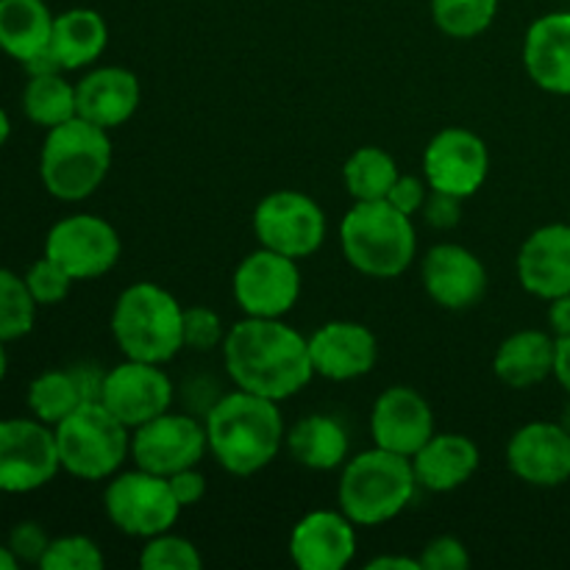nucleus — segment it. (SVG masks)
Listing matches in <instances>:
<instances>
[{
	"label": "nucleus",
	"mask_w": 570,
	"mask_h": 570,
	"mask_svg": "<svg viewBox=\"0 0 570 570\" xmlns=\"http://www.w3.org/2000/svg\"><path fill=\"white\" fill-rule=\"evenodd\" d=\"M499 14V0H432V20L445 37L473 39Z\"/></svg>",
	"instance_id": "32"
},
{
	"label": "nucleus",
	"mask_w": 570,
	"mask_h": 570,
	"mask_svg": "<svg viewBox=\"0 0 570 570\" xmlns=\"http://www.w3.org/2000/svg\"><path fill=\"white\" fill-rule=\"evenodd\" d=\"M554 379L570 393V337H557Z\"/></svg>",
	"instance_id": "44"
},
{
	"label": "nucleus",
	"mask_w": 570,
	"mask_h": 570,
	"mask_svg": "<svg viewBox=\"0 0 570 570\" xmlns=\"http://www.w3.org/2000/svg\"><path fill=\"white\" fill-rule=\"evenodd\" d=\"M507 465L532 488H560L570 479V434L562 423L534 421L507 445Z\"/></svg>",
	"instance_id": "18"
},
{
	"label": "nucleus",
	"mask_w": 570,
	"mask_h": 570,
	"mask_svg": "<svg viewBox=\"0 0 570 570\" xmlns=\"http://www.w3.org/2000/svg\"><path fill=\"white\" fill-rule=\"evenodd\" d=\"M20 568V562H17V557L11 554V549L6 543H0V570H17Z\"/></svg>",
	"instance_id": "46"
},
{
	"label": "nucleus",
	"mask_w": 570,
	"mask_h": 570,
	"mask_svg": "<svg viewBox=\"0 0 570 570\" xmlns=\"http://www.w3.org/2000/svg\"><path fill=\"white\" fill-rule=\"evenodd\" d=\"M61 471L83 482H104L131 460V429L122 426L100 401H83L53 426Z\"/></svg>",
	"instance_id": "7"
},
{
	"label": "nucleus",
	"mask_w": 570,
	"mask_h": 570,
	"mask_svg": "<svg viewBox=\"0 0 570 570\" xmlns=\"http://www.w3.org/2000/svg\"><path fill=\"white\" fill-rule=\"evenodd\" d=\"M53 20L45 0H0V50L22 65L48 53Z\"/></svg>",
	"instance_id": "28"
},
{
	"label": "nucleus",
	"mask_w": 570,
	"mask_h": 570,
	"mask_svg": "<svg viewBox=\"0 0 570 570\" xmlns=\"http://www.w3.org/2000/svg\"><path fill=\"white\" fill-rule=\"evenodd\" d=\"M120 234L98 215H70L53 223L45 237V256L65 267L72 282H92L120 262Z\"/></svg>",
	"instance_id": "11"
},
{
	"label": "nucleus",
	"mask_w": 570,
	"mask_h": 570,
	"mask_svg": "<svg viewBox=\"0 0 570 570\" xmlns=\"http://www.w3.org/2000/svg\"><path fill=\"white\" fill-rule=\"evenodd\" d=\"M479 445L456 432H434L432 440L412 456L417 488L429 493H454L479 471Z\"/></svg>",
	"instance_id": "24"
},
{
	"label": "nucleus",
	"mask_w": 570,
	"mask_h": 570,
	"mask_svg": "<svg viewBox=\"0 0 570 570\" xmlns=\"http://www.w3.org/2000/svg\"><path fill=\"white\" fill-rule=\"evenodd\" d=\"M421 215H423V220H426L432 228H438V232H449V228H454L456 223H460L462 198L432 189V193H429V198H426V204H423Z\"/></svg>",
	"instance_id": "41"
},
{
	"label": "nucleus",
	"mask_w": 570,
	"mask_h": 570,
	"mask_svg": "<svg viewBox=\"0 0 570 570\" xmlns=\"http://www.w3.org/2000/svg\"><path fill=\"white\" fill-rule=\"evenodd\" d=\"M415 490L417 479L410 456L373 445L343 465L337 501L356 527H382L410 507Z\"/></svg>",
	"instance_id": "5"
},
{
	"label": "nucleus",
	"mask_w": 570,
	"mask_h": 570,
	"mask_svg": "<svg viewBox=\"0 0 570 570\" xmlns=\"http://www.w3.org/2000/svg\"><path fill=\"white\" fill-rule=\"evenodd\" d=\"M200 566H204V557H200L198 546L173 529L148 538L139 551L142 570H198Z\"/></svg>",
	"instance_id": "34"
},
{
	"label": "nucleus",
	"mask_w": 570,
	"mask_h": 570,
	"mask_svg": "<svg viewBox=\"0 0 570 570\" xmlns=\"http://www.w3.org/2000/svg\"><path fill=\"white\" fill-rule=\"evenodd\" d=\"M139 100H142L139 78L126 67H95L76 83L78 117L106 131L126 126L137 115Z\"/></svg>",
	"instance_id": "22"
},
{
	"label": "nucleus",
	"mask_w": 570,
	"mask_h": 570,
	"mask_svg": "<svg viewBox=\"0 0 570 570\" xmlns=\"http://www.w3.org/2000/svg\"><path fill=\"white\" fill-rule=\"evenodd\" d=\"M6 546H9L11 554L17 557V562H33V566H39L45 557V551H48L50 538H48V532L39 527V523L22 521L11 529L9 543Z\"/></svg>",
	"instance_id": "39"
},
{
	"label": "nucleus",
	"mask_w": 570,
	"mask_h": 570,
	"mask_svg": "<svg viewBox=\"0 0 570 570\" xmlns=\"http://www.w3.org/2000/svg\"><path fill=\"white\" fill-rule=\"evenodd\" d=\"M315 376L328 382H354L379 362V340L356 321H328L309 337Z\"/></svg>",
	"instance_id": "20"
},
{
	"label": "nucleus",
	"mask_w": 570,
	"mask_h": 570,
	"mask_svg": "<svg viewBox=\"0 0 570 570\" xmlns=\"http://www.w3.org/2000/svg\"><path fill=\"white\" fill-rule=\"evenodd\" d=\"M104 510L122 534L148 540L154 534L170 532L181 518L184 507L173 493L170 479L134 465V471L115 473L109 479Z\"/></svg>",
	"instance_id": "8"
},
{
	"label": "nucleus",
	"mask_w": 570,
	"mask_h": 570,
	"mask_svg": "<svg viewBox=\"0 0 570 570\" xmlns=\"http://www.w3.org/2000/svg\"><path fill=\"white\" fill-rule=\"evenodd\" d=\"M83 401H89V395L76 371H45L28 387V410L50 429L59 426Z\"/></svg>",
	"instance_id": "30"
},
{
	"label": "nucleus",
	"mask_w": 570,
	"mask_h": 570,
	"mask_svg": "<svg viewBox=\"0 0 570 570\" xmlns=\"http://www.w3.org/2000/svg\"><path fill=\"white\" fill-rule=\"evenodd\" d=\"M6 371H9V356H6V343L0 340V382L6 379Z\"/></svg>",
	"instance_id": "48"
},
{
	"label": "nucleus",
	"mask_w": 570,
	"mask_h": 570,
	"mask_svg": "<svg viewBox=\"0 0 570 570\" xmlns=\"http://www.w3.org/2000/svg\"><path fill=\"white\" fill-rule=\"evenodd\" d=\"M220 351L223 365L239 390L278 404L315 379L309 337L282 317H243L228 328Z\"/></svg>",
	"instance_id": "1"
},
{
	"label": "nucleus",
	"mask_w": 570,
	"mask_h": 570,
	"mask_svg": "<svg viewBox=\"0 0 570 570\" xmlns=\"http://www.w3.org/2000/svg\"><path fill=\"white\" fill-rule=\"evenodd\" d=\"M434 412L417 390L395 384L376 399L371 410L373 445L401 456H415L432 440Z\"/></svg>",
	"instance_id": "17"
},
{
	"label": "nucleus",
	"mask_w": 570,
	"mask_h": 570,
	"mask_svg": "<svg viewBox=\"0 0 570 570\" xmlns=\"http://www.w3.org/2000/svg\"><path fill=\"white\" fill-rule=\"evenodd\" d=\"M367 570H423V568H421V560H415V557L384 554L367 562Z\"/></svg>",
	"instance_id": "45"
},
{
	"label": "nucleus",
	"mask_w": 570,
	"mask_h": 570,
	"mask_svg": "<svg viewBox=\"0 0 570 570\" xmlns=\"http://www.w3.org/2000/svg\"><path fill=\"white\" fill-rule=\"evenodd\" d=\"M232 293L245 317H284L301 298L298 259L259 245L234 271Z\"/></svg>",
	"instance_id": "12"
},
{
	"label": "nucleus",
	"mask_w": 570,
	"mask_h": 570,
	"mask_svg": "<svg viewBox=\"0 0 570 570\" xmlns=\"http://www.w3.org/2000/svg\"><path fill=\"white\" fill-rule=\"evenodd\" d=\"M22 111L33 126L50 128L78 117L76 106V83L67 81L61 72H39L28 78L22 89Z\"/></svg>",
	"instance_id": "29"
},
{
	"label": "nucleus",
	"mask_w": 570,
	"mask_h": 570,
	"mask_svg": "<svg viewBox=\"0 0 570 570\" xmlns=\"http://www.w3.org/2000/svg\"><path fill=\"white\" fill-rule=\"evenodd\" d=\"M429 298L451 312L476 306L488 293V267L473 250L456 243H440L426 250L421 265Z\"/></svg>",
	"instance_id": "16"
},
{
	"label": "nucleus",
	"mask_w": 570,
	"mask_h": 570,
	"mask_svg": "<svg viewBox=\"0 0 570 570\" xmlns=\"http://www.w3.org/2000/svg\"><path fill=\"white\" fill-rule=\"evenodd\" d=\"M523 67L546 92L570 95V11H551L529 26Z\"/></svg>",
	"instance_id": "23"
},
{
	"label": "nucleus",
	"mask_w": 570,
	"mask_h": 570,
	"mask_svg": "<svg viewBox=\"0 0 570 570\" xmlns=\"http://www.w3.org/2000/svg\"><path fill=\"white\" fill-rule=\"evenodd\" d=\"M111 170L109 131L83 117L50 128L39 154V178L56 200L78 204L98 193Z\"/></svg>",
	"instance_id": "6"
},
{
	"label": "nucleus",
	"mask_w": 570,
	"mask_h": 570,
	"mask_svg": "<svg viewBox=\"0 0 570 570\" xmlns=\"http://www.w3.org/2000/svg\"><path fill=\"white\" fill-rule=\"evenodd\" d=\"M429 193H432V187L426 184V178L412 176V173H401V176L395 178L393 189H390L387 204H393L395 209L404 212V215L415 217L423 212Z\"/></svg>",
	"instance_id": "40"
},
{
	"label": "nucleus",
	"mask_w": 570,
	"mask_h": 570,
	"mask_svg": "<svg viewBox=\"0 0 570 570\" xmlns=\"http://www.w3.org/2000/svg\"><path fill=\"white\" fill-rule=\"evenodd\" d=\"M209 454L232 476H254L265 471L284 449V429L278 401L262 399L248 390L220 395L204 417Z\"/></svg>",
	"instance_id": "2"
},
{
	"label": "nucleus",
	"mask_w": 570,
	"mask_h": 570,
	"mask_svg": "<svg viewBox=\"0 0 570 570\" xmlns=\"http://www.w3.org/2000/svg\"><path fill=\"white\" fill-rule=\"evenodd\" d=\"M9 137H11V122H9V115H6V109L0 106V148H3Z\"/></svg>",
	"instance_id": "47"
},
{
	"label": "nucleus",
	"mask_w": 570,
	"mask_h": 570,
	"mask_svg": "<svg viewBox=\"0 0 570 570\" xmlns=\"http://www.w3.org/2000/svg\"><path fill=\"white\" fill-rule=\"evenodd\" d=\"M37 309L26 278L0 267V340L11 343L26 337L37 321Z\"/></svg>",
	"instance_id": "33"
},
{
	"label": "nucleus",
	"mask_w": 570,
	"mask_h": 570,
	"mask_svg": "<svg viewBox=\"0 0 570 570\" xmlns=\"http://www.w3.org/2000/svg\"><path fill=\"white\" fill-rule=\"evenodd\" d=\"M289 456L309 471H337L351 460V440L343 423L332 415H306L287 432Z\"/></svg>",
	"instance_id": "27"
},
{
	"label": "nucleus",
	"mask_w": 570,
	"mask_h": 570,
	"mask_svg": "<svg viewBox=\"0 0 570 570\" xmlns=\"http://www.w3.org/2000/svg\"><path fill=\"white\" fill-rule=\"evenodd\" d=\"M109 326L126 360L167 365L184 348V306L170 289L154 282H137L122 289Z\"/></svg>",
	"instance_id": "4"
},
{
	"label": "nucleus",
	"mask_w": 570,
	"mask_h": 570,
	"mask_svg": "<svg viewBox=\"0 0 570 570\" xmlns=\"http://www.w3.org/2000/svg\"><path fill=\"white\" fill-rule=\"evenodd\" d=\"M340 248L354 271L399 278L417 256L415 223L387 200H354L340 220Z\"/></svg>",
	"instance_id": "3"
},
{
	"label": "nucleus",
	"mask_w": 570,
	"mask_h": 570,
	"mask_svg": "<svg viewBox=\"0 0 570 570\" xmlns=\"http://www.w3.org/2000/svg\"><path fill=\"white\" fill-rule=\"evenodd\" d=\"M104 551L92 538L83 534H67V538L50 540L39 568L42 570H100L104 568Z\"/></svg>",
	"instance_id": "35"
},
{
	"label": "nucleus",
	"mask_w": 570,
	"mask_h": 570,
	"mask_svg": "<svg viewBox=\"0 0 570 570\" xmlns=\"http://www.w3.org/2000/svg\"><path fill=\"white\" fill-rule=\"evenodd\" d=\"M206 454H209L206 426L198 417L181 412L167 410L131 432L134 465L159 476H173L184 468L200 465Z\"/></svg>",
	"instance_id": "13"
},
{
	"label": "nucleus",
	"mask_w": 570,
	"mask_h": 570,
	"mask_svg": "<svg viewBox=\"0 0 570 570\" xmlns=\"http://www.w3.org/2000/svg\"><path fill=\"white\" fill-rule=\"evenodd\" d=\"M167 479H170L173 493H176L178 504H181L184 510H189V507H195V504H200V501H204L206 476L198 471V465L184 468V471L173 473V476H167Z\"/></svg>",
	"instance_id": "42"
},
{
	"label": "nucleus",
	"mask_w": 570,
	"mask_h": 570,
	"mask_svg": "<svg viewBox=\"0 0 570 570\" xmlns=\"http://www.w3.org/2000/svg\"><path fill=\"white\" fill-rule=\"evenodd\" d=\"M518 278L527 293L543 301L570 293V223H551L529 234L518 254Z\"/></svg>",
	"instance_id": "21"
},
{
	"label": "nucleus",
	"mask_w": 570,
	"mask_h": 570,
	"mask_svg": "<svg viewBox=\"0 0 570 570\" xmlns=\"http://www.w3.org/2000/svg\"><path fill=\"white\" fill-rule=\"evenodd\" d=\"M326 212L315 198L298 189H276L265 195L254 212V234L262 248L289 259H309L326 243Z\"/></svg>",
	"instance_id": "9"
},
{
	"label": "nucleus",
	"mask_w": 570,
	"mask_h": 570,
	"mask_svg": "<svg viewBox=\"0 0 570 570\" xmlns=\"http://www.w3.org/2000/svg\"><path fill=\"white\" fill-rule=\"evenodd\" d=\"M61 471L56 434L37 417L0 421V493H33Z\"/></svg>",
	"instance_id": "10"
},
{
	"label": "nucleus",
	"mask_w": 570,
	"mask_h": 570,
	"mask_svg": "<svg viewBox=\"0 0 570 570\" xmlns=\"http://www.w3.org/2000/svg\"><path fill=\"white\" fill-rule=\"evenodd\" d=\"M399 176V161L376 145L354 150L343 165V184L351 200H387Z\"/></svg>",
	"instance_id": "31"
},
{
	"label": "nucleus",
	"mask_w": 570,
	"mask_h": 570,
	"mask_svg": "<svg viewBox=\"0 0 570 570\" xmlns=\"http://www.w3.org/2000/svg\"><path fill=\"white\" fill-rule=\"evenodd\" d=\"M109 45V26L95 9H67L56 14L50 33V56L61 70H81L95 65Z\"/></svg>",
	"instance_id": "26"
},
{
	"label": "nucleus",
	"mask_w": 570,
	"mask_h": 570,
	"mask_svg": "<svg viewBox=\"0 0 570 570\" xmlns=\"http://www.w3.org/2000/svg\"><path fill=\"white\" fill-rule=\"evenodd\" d=\"M22 278H26V284H28V289H31L37 306L61 304V301L70 295L72 284H76L72 282L70 273H67L65 267L56 265L53 259H48V256H42V259L33 262Z\"/></svg>",
	"instance_id": "36"
},
{
	"label": "nucleus",
	"mask_w": 570,
	"mask_h": 570,
	"mask_svg": "<svg viewBox=\"0 0 570 570\" xmlns=\"http://www.w3.org/2000/svg\"><path fill=\"white\" fill-rule=\"evenodd\" d=\"M560 423L568 429V434H570V401L566 404V410H562V421Z\"/></svg>",
	"instance_id": "49"
},
{
	"label": "nucleus",
	"mask_w": 570,
	"mask_h": 570,
	"mask_svg": "<svg viewBox=\"0 0 570 570\" xmlns=\"http://www.w3.org/2000/svg\"><path fill=\"white\" fill-rule=\"evenodd\" d=\"M226 334L228 328H223L220 315L209 309V306H189V309H184V348L209 354V351L223 348Z\"/></svg>",
	"instance_id": "37"
},
{
	"label": "nucleus",
	"mask_w": 570,
	"mask_h": 570,
	"mask_svg": "<svg viewBox=\"0 0 570 570\" xmlns=\"http://www.w3.org/2000/svg\"><path fill=\"white\" fill-rule=\"evenodd\" d=\"M423 570H468L471 568V554L462 540L451 538V534H440V538L429 540L423 554L417 557Z\"/></svg>",
	"instance_id": "38"
},
{
	"label": "nucleus",
	"mask_w": 570,
	"mask_h": 570,
	"mask_svg": "<svg viewBox=\"0 0 570 570\" xmlns=\"http://www.w3.org/2000/svg\"><path fill=\"white\" fill-rule=\"evenodd\" d=\"M490 173L488 142L471 128H443L423 150V178L438 193L471 198Z\"/></svg>",
	"instance_id": "15"
},
{
	"label": "nucleus",
	"mask_w": 570,
	"mask_h": 570,
	"mask_svg": "<svg viewBox=\"0 0 570 570\" xmlns=\"http://www.w3.org/2000/svg\"><path fill=\"white\" fill-rule=\"evenodd\" d=\"M356 546V523L343 510H315L295 523L287 549L301 570H343Z\"/></svg>",
	"instance_id": "19"
},
{
	"label": "nucleus",
	"mask_w": 570,
	"mask_h": 570,
	"mask_svg": "<svg viewBox=\"0 0 570 570\" xmlns=\"http://www.w3.org/2000/svg\"><path fill=\"white\" fill-rule=\"evenodd\" d=\"M176 399L170 376L165 365L139 360H122L111 371H106L104 387H100V404L134 432L142 423L154 421L167 412Z\"/></svg>",
	"instance_id": "14"
},
{
	"label": "nucleus",
	"mask_w": 570,
	"mask_h": 570,
	"mask_svg": "<svg viewBox=\"0 0 570 570\" xmlns=\"http://www.w3.org/2000/svg\"><path fill=\"white\" fill-rule=\"evenodd\" d=\"M554 360L557 337L538 328H523L499 345L493 356V371L507 387L527 390L554 376Z\"/></svg>",
	"instance_id": "25"
},
{
	"label": "nucleus",
	"mask_w": 570,
	"mask_h": 570,
	"mask_svg": "<svg viewBox=\"0 0 570 570\" xmlns=\"http://www.w3.org/2000/svg\"><path fill=\"white\" fill-rule=\"evenodd\" d=\"M549 326L554 332V337H570V293L551 301Z\"/></svg>",
	"instance_id": "43"
}]
</instances>
